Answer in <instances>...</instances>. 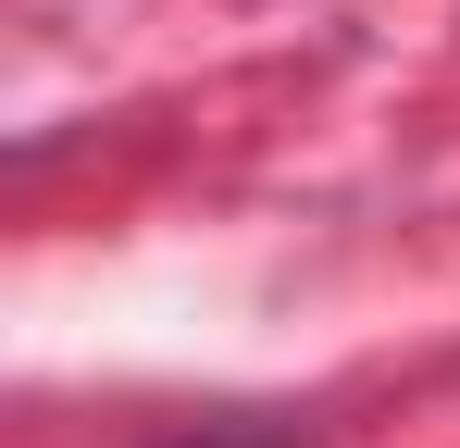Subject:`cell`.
Returning a JSON list of instances; mask_svg holds the SVG:
<instances>
[{"label":"cell","instance_id":"6da1fadb","mask_svg":"<svg viewBox=\"0 0 460 448\" xmlns=\"http://www.w3.org/2000/svg\"><path fill=\"white\" fill-rule=\"evenodd\" d=\"M174 448H287V436H249V424H199V436H174Z\"/></svg>","mask_w":460,"mask_h":448}]
</instances>
